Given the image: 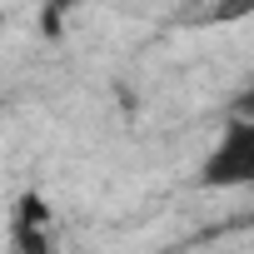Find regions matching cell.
Segmentation results:
<instances>
[{"label": "cell", "instance_id": "obj_3", "mask_svg": "<svg viewBox=\"0 0 254 254\" xmlns=\"http://www.w3.org/2000/svg\"><path fill=\"white\" fill-rule=\"evenodd\" d=\"M249 15H254V0H214L209 25H234V20H249Z\"/></svg>", "mask_w": 254, "mask_h": 254}, {"label": "cell", "instance_id": "obj_1", "mask_svg": "<svg viewBox=\"0 0 254 254\" xmlns=\"http://www.w3.org/2000/svg\"><path fill=\"white\" fill-rule=\"evenodd\" d=\"M199 185L204 190H239L254 185V120H234L224 125V135L214 140V150L199 165Z\"/></svg>", "mask_w": 254, "mask_h": 254}, {"label": "cell", "instance_id": "obj_2", "mask_svg": "<svg viewBox=\"0 0 254 254\" xmlns=\"http://www.w3.org/2000/svg\"><path fill=\"white\" fill-rule=\"evenodd\" d=\"M45 219H50V209L40 204V194H25V199L15 204V214H10V239H15L20 254H50Z\"/></svg>", "mask_w": 254, "mask_h": 254}, {"label": "cell", "instance_id": "obj_4", "mask_svg": "<svg viewBox=\"0 0 254 254\" xmlns=\"http://www.w3.org/2000/svg\"><path fill=\"white\" fill-rule=\"evenodd\" d=\"M229 115H234V120H254V85H244V90L234 95V105H229Z\"/></svg>", "mask_w": 254, "mask_h": 254}]
</instances>
